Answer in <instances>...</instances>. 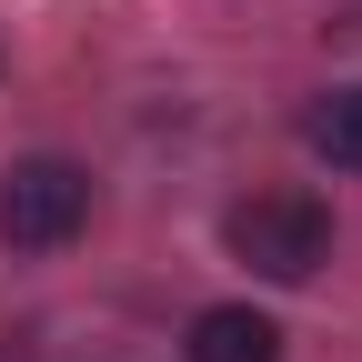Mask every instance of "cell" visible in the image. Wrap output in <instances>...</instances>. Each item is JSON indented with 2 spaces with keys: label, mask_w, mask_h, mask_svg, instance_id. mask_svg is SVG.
I'll list each match as a JSON object with an SVG mask.
<instances>
[{
  "label": "cell",
  "mask_w": 362,
  "mask_h": 362,
  "mask_svg": "<svg viewBox=\"0 0 362 362\" xmlns=\"http://www.w3.org/2000/svg\"><path fill=\"white\" fill-rule=\"evenodd\" d=\"M232 252L262 282H312L332 262V211L312 192H252V202H232Z\"/></svg>",
  "instance_id": "7a4b0ae2"
},
{
  "label": "cell",
  "mask_w": 362,
  "mask_h": 362,
  "mask_svg": "<svg viewBox=\"0 0 362 362\" xmlns=\"http://www.w3.org/2000/svg\"><path fill=\"white\" fill-rule=\"evenodd\" d=\"M81 221H90V171L61 161V151H30L0 171V242L11 252H61L81 242Z\"/></svg>",
  "instance_id": "6da1fadb"
},
{
  "label": "cell",
  "mask_w": 362,
  "mask_h": 362,
  "mask_svg": "<svg viewBox=\"0 0 362 362\" xmlns=\"http://www.w3.org/2000/svg\"><path fill=\"white\" fill-rule=\"evenodd\" d=\"M312 151H322L332 171H362V81H352V90H332V101L312 111Z\"/></svg>",
  "instance_id": "277c9868"
},
{
  "label": "cell",
  "mask_w": 362,
  "mask_h": 362,
  "mask_svg": "<svg viewBox=\"0 0 362 362\" xmlns=\"http://www.w3.org/2000/svg\"><path fill=\"white\" fill-rule=\"evenodd\" d=\"M192 362H282V322L252 302H211L192 322Z\"/></svg>",
  "instance_id": "3957f363"
}]
</instances>
